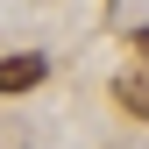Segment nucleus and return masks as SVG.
Here are the masks:
<instances>
[{
	"label": "nucleus",
	"mask_w": 149,
	"mask_h": 149,
	"mask_svg": "<svg viewBox=\"0 0 149 149\" xmlns=\"http://www.w3.org/2000/svg\"><path fill=\"white\" fill-rule=\"evenodd\" d=\"M43 57H36V50H29V57H7V64H0V92H29V85H43Z\"/></svg>",
	"instance_id": "nucleus-1"
},
{
	"label": "nucleus",
	"mask_w": 149,
	"mask_h": 149,
	"mask_svg": "<svg viewBox=\"0 0 149 149\" xmlns=\"http://www.w3.org/2000/svg\"><path fill=\"white\" fill-rule=\"evenodd\" d=\"M114 100H121L135 121H149V78H142V71H121V78H114Z\"/></svg>",
	"instance_id": "nucleus-2"
},
{
	"label": "nucleus",
	"mask_w": 149,
	"mask_h": 149,
	"mask_svg": "<svg viewBox=\"0 0 149 149\" xmlns=\"http://www.w3.org/2000/svg\"><path fill=\"white\" fill-rule=\"evenodd\" d=\"M135 50H142V57H149V29H135Z\"/></svg>",
	"instance_id": "nucleus-3"
}]
</instances>
